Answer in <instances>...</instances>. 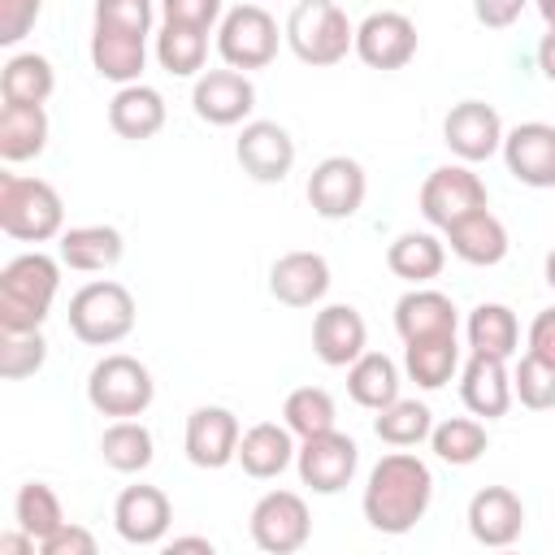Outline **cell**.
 <instances>
[{
	"label": "cell",
	"mask_w": 555,
	"mask_h": 555,
	"mask_svg": "<svg viewBox=\"0 0 555 555\" xmlns=\"http://www.w3.org/2000/svg\"><path fill=\"white\" fill-rule=\"evenodd\" d=\"M429 503H434V473L408 447H395L390 455H382L369 468V481L360 494V512H364L369 529L399 538L425 520Z\"/></svg>",
	"instance_id": "cell-1"
},
{
	"label": "cell",
	"mask_w": 555,
	"mask_h": 555,
	"mask_svg": "<svg viewBox=\"0 0 555 555\" xmlns=\"http://www.w3.org/2000/svg\"><path fill=\"white\" fill-rule=\"evenodd\" d=\"M61 264L43 251H22L0 269V330H39L56 304Z\"/></svg>",
	"instance_id": "cell-2"
},
{
	"label": "cell",
	"mask_w": 555,
	"mask_h": 555,
	"mask_svg": "<svg viewBox=\"0 0 555 555\" xmlns=\"http://www.w3.org/2000/svg\"><path fill=\"white\" fill-rule=\"evenodd\" d=\"M0 230L17 243H48L65 234V204L52 182L0 173Z\"/></svg>",
	"instance_id": "cell-3"
},
{
	"label": "cell",
	"mask_w": 555,
	"mask_h": 555,
	"mask_svg": "<svg viewBox=\"0 0 555 555\" xmlns=\"http://www.w3.org/2000/svg\"><path fill=\"white\" fill-rule=\"evenodd\" d=\"M286 43L304 65H338L356 52V22L338 9V0H299L286 17Z\"/></svg>",
	"instance_id": "cell-4"
},
{
	"label": "cell",
	"mask_w": 555,
	"mask_h": 555,
	"mask_svg": "<svg viewBox=\"0 0 555 555\" xmlns=\"http://www.w3.org/2000/svg\"><path fill=\"white\" fill-rule=\"evenodd\" d=\"M134 321H139L134 295L121 282H113V278L87 282L69 299V330L87 347H113V343H121L134 330Z\"/></svg>",
	"instance_id": "cell-5"
},
{
	"label": "cell",
	"mask_w": 555,
	"mask_h": 555,
	"mask_svg": "<svg viewBox=\"0 0 555 555\" xmlns=\"http://www.w3.org/2000/svg\"><path fill=\"white\" fill-rule=\"evenodd\" d=\"M152 399H156V382H152L147 364L126 356V351H113V356L95 360L91 373H87V403L100 416H113V421L143 416L152 408Z\"/></svg>",
	"instance_id": "cell-6"
},
{
	"label": "cell",
	"mask_w": 555,
	"mask_h": 555,
	"mask_svg": "<svg viewBox=\"0 0 555 555\" xmlns=\"http://www.w3.org/2000/svg\"><path fill=\"white\" fill-rule=\"evenodd\" d=\"M286 30H278L273 13L264 4H234L217 22V52L230 69H264L278 56V43Z\"/></svg>",
	"instance_id": "cell-7"
},
{
	"label": "cell",
	"mask_w": 555,
	"mask_h": 555,
	"mask_svg": "<svg viewBox=\"0 0 555 555\" xmlns=\"http://www.w3.org/2000/svg\"><path fill=\"white\" fill-rule=\"evenodd\" d=\"M247 529H251V542L264 555H295L312 538V512H308L304 494L269 490V494L256 499V507L247 516Z\"/></svg>",
	"instance_id": "cell-8"
},
{
	"label": "cell",
	"mask_w": 555,
	"mask_h": 555,
	"mask_svg": "<svg viewBox=\"0 0 555 555\" xmlns=\"http://www.w3.org/2000/svg\"><path fill=\"white\" fill-rule=\"evenodd\" d=\"M477 208H490V195H486L481 173H473L464 160L460 165H438L421 182V217L438 230H447L451 221H460Z\"/></svg>",
	"instance_id": "cell-9"
},
{
	"label": "cell",
	"mask_w": 555,
	"mask_h": 555,
	"mask_svg": "<svg viewBox=\"0 0 555 555\" xmlns=\"http://www.w3.org/2000/svg\"><path fill=\"white\" fill-rule=\"evenodd\" d=\"M295 468H299V481L312 494H338V490L351 486V477L360 468V447H356V438H347L338 429H325V434L299 438Z\"/></svg>",
	"instance_id": "cell-10"
},
{
	"label": "cell",
	"mask_w": 555,
	"mask_h": 555,
	"mask_svg": "<svg viewBox=\"0 0 555 555\" xmlns=\"http://www.w3.org/2000/svg\"><path fill=\"white\" fill-rule=\"evenodd\" d=\"M369 195V173L356 156H325L308 173V204L325 221H347L364 208Z\"/></svg>",
	"instance_id": "cell-11"
},
{
	"label": "cell",
	"mask_w": 555,
	"mask_h": 555,
	"mask_svg": "<svg viewBox=\"0 0 555 555\" xmlns=\"http://www.w3.org/2000/svg\"><path fill=\"white\" fill-rule=\"evenodd\" d=\"M421 48L416 22L399 9H377L356 26V56L369 69H403Z\"/></svg>",
	"instance_id": "cell-12"
},
{
	"label": "cell",
	"mask_w": 555,
	"mask_h": 555,
	"mask_svg": "<svg viewBox=\"0 0 555 555\" xmlns=\"http://www.w3.org/2000/svg\"><path fill=\"white\" fill-rule=\"evenodd\" d=\"M191 108L208 126H238L256 108V82L243 69H204L191 87Z\"/></svg>",
	"instance_id": "cell-13"
},
{
	"label": "cell",
	"mask_w": 555,
	"mask_h": 555,
	"mask_svg": "<svg viewBox=\"0 0 555 555\" xmlns=\"http://www.w3.org/2000/svg\"><path fill=\"white\" fill-rule=\"evenodd\" d=\"M503 117L494 113V104L486 100H460L447 117H442V143L451 147V156H460L464 165L490 160L503 147Z\"/></svg>",
	"instance_id": "cell-14"
},
{
	"label": "cell",
	"mask_w": 555,
	"mask_h": 555,
	"mask_svg": "<svg viewBox=\"0 0 555 555\" xmlns=\"http://www.w3.org/2000/svg\"><path fill=\"white\" fill-rule=\"evenodd\" d=\"M173 525V503L160 486H126L113 503V529L130 546H160Z\"/></svg>",
	"instance_id": "cell-15"
},
{
	"label": "cell",
	"mask_w": 555,
	"mask_h": 555,
	"mask_svg": "<svg viewBox=\"0 0 555 555\" xmlns=\"http://www.w3.org/2000/svg\"><path fill=\"white\" fill-rule=\"evenodd\" d=\"M503 165L520 186L546 191L555 186V126L551 121H520L503 134Z\"/></svg>",
	"instance_id": "cell-16"
},
{
	"label": "cell",
	"mask_w": 555,
	"mask_h": 555,
	"mask_svg": "<svg viewBox=\"0 0 555 555\" xmlns=\"http://www.w3.org/2000/svg\"><path fill=\"white\" fill-rule=\"evenodd\" d=\"M234 156L251 182H282L295 169V139L278 121H243Z\"/></svg>",
	"instance_id": "cell-17"
},
{
	"label": "cell",
	"mask_w": 555,
	"mask_h": 555,
	"mask_svg": "<svg viewBox=\"0 0 555 555\" xmlns=\"http://www.w3.org/2000/svg\"><path fill=\"white\" fill-rule=\"evenodd\" d=\"M238 438H243L238 416L221 403H204L186 416L182 447L195 468H225L230 460H238Z\"/></svg>",
	"instance_id": "cell-18"
},
{
	"label": "cell",
	"mask_w": 555,
	"mask_h": 555,
	"mask_svg": "<svg viewBox=\"0 0 555 555\" xmlns=\"http://www.w3.org/2000/svg\"><path fill=\"white\" fill-rule=\"evenodd\" d=\"M330 260L321 251H286L269 269V295L286 308H312L330 291Z\"/></svg>",
	"instance_id": "cell-19"
},
{
	"label": "cell",
	"mask_w": 555,
	"mask_h": 555,
	"mask_svg": "<svg viewBox=\"0 0 555 555\" xmlns=\"http://www.w3.org/2000/svg\"><path fill=\"white\" fill-rule=\"evenodd\" d=\"M468 533L481 546H512L525 533V503L507 486H481L468 499Z\"/></svg>",
	"instance_id": "cell-20"
},
{
	"label": "cell",
	"mask_w": 555,
	"mask_h": 555,
	"mask_svg": "<svg viewBox=\"0 0 555 555\" xmlns=\"http://www.w3.org/2000/svg\"><path fill=\"white\" fill-rule=\"evenodd\" d=\"M395 330H399L403 343L455 338V330H460V308H455L451 295H442V291L412 286V291L399 295V304H395Z\"/></svg>",
	"instance_id": "cell-21"
},
{
	"label": "cell",
	"mask_w": 555,
	"mask_h": 555,
	"mask_svg": "<svg viewBox=\"0 0 555 555\" xmlns=\"http://www.w3.org/2000/svg\"><path fill=\"white\" fill-rule=\"evenodd\" d=\"M369 347V325L351 304H325L312 321V351L330 369H347Z\"/></svg>",
	"instance_id": "cell-22"
},
{
	"label": "cell",
	"mask_w": 555,
	"mask_h": 555,
	"mask_svg": "<svg viewBox=\"0 0 555 555\" xmlns=\"http://www.w3.org/2000/svg\"><path fill=\"white\" fill-rule=\"evenodd\" d=\"M460 399H464V408H468L473 416H486V421L507 416V408H512V399H516L507 360L473 351L468 364H464V373H460Z\"/></svg>",
	"instance_id": "cell-23"
},
{
	"label": "cell",
	"mask_w": 555,
	"mask_h": 555,
	"mask_svg": "<svg viewBox=\"0 0 555 555\" xmlns=\"http://www.w3.org/2000/svg\"><path fill=\"white\" fill-rule=\"evenodd\" d=\"M442 234H447L451 256H460L464 264H477V269L499 264V260L507 256V247H512V243H507V225H503L490 208H477V212L451 221Z\"/></svg>",
	"instance_id": "cell-24"
},
{
	"label": "cell",
	"mask_w": 555,
	"mask_h": 555,
	"mask_svg": "<svg viewBox=\"0 0 555 555\" xmlns=\"http://www.w3.org/2000/svg\"><path fill=\"white\" fill-rule=\"evenodd\" d=\"M295 451H299L295 447V434L286 425H278V421H260V425L243 429V438H238V464L256 481L282 477L295 464Z\"/></svg>",
	"instance_id": "cell-25"
},
{
	"label": "cell",
	"mask_w": 555,
	"mask_h": 555,
	"mask_svg": "<svg viewBox=\"0 0 555 555\" xmlns=\"http://www.w3.org/2000/svg\"><path fill=\"white\" fill-rule=\"evenodd\" d=\"M108 126L117 139H130V143H143L152 134H160L165 126V95L147 82H130V87H117V95L108 100Z\"/></svg>",
	"instance_id": "cell-26"
},
{
	"label": "cell",
	"mask_w": 555,
	"mask_h": 555,
	"mask_svg": "<svg viewBox=\"0 0 555 555\" xmlns=\"http://www.w3.org/2000/svg\"><path fill=\"white\" fill-rule=\"evenodd\" d=\"M91 65L100 78L130 87L139 82L143 65H147V39L130 35V30H113V26H95L91 30Z\"/></svg>",
	"instance_id": "cell-27"
},
{
	"label": "cell",
	"mask_w": 555,
	"mask_h": 555,
	"mask_svg": "<svg viewBox=\"0 0 555 555\" xmlns=\"http://www.w3.org/2000/svg\"><path fill=\"white\" fill-rule=\"evenodd\" d=\"M126 256V238L113 225H74L61 234V264L78 273H108Z\"/></svg>",
	"instance_id": "cell-28"
},
{
	"label": "cell",
	"mask_w": 555,
	"mask_h": 555,
	"mask_svg": "<svg viewBox=\"0 0 555 555\" xmlns=\"http://www.w3.org/2000/svg\"><path fill=\"white\" fill-rule=\"evenodd\" d=\"M386 264H390L395 278H403V282H412V286H425V282H434V278L442 273V264H447V243H442L438 234H429V230H403V234L386 247Z\"/></svg>",
	"instance_id": "cell-29"
},
{
	"label": "cell",
	"mask_w": 555,
	"mask_h": 555,
	"mask_svg": "<svg viewBox=\"0 0 555 555\" xmlns=\"http://www.w3.org/2000/svg\"><path fill=\"white\" fill-rule=\"evenodd\" d=\"M48 147L43 104H0V160H35Z\"/></svg>",
	"instance_id": "cell-30"
},
{
	"label": "cell",
	"mask_w": 555,
	"mask_h": 555,
	"mask_svg": "<svg viewBox=\"0 0 555 555\" xmlns=\"http://www.w3.org/2000/svg\"><path fill=\"white\" fill-rule=\"evenodd\" d=\"M347 395L351 403L382 412L386 403L399 399V364L386 351H364L360 360L347 364Z\"/></svg>",
	"instance_id": "cell-31"
},
{
	"label": "cell",
	"mask_w": 555,
	"mask_h": 555,
	"mask_svg": "<svg viewBox=\"0 0 555 555\" xmlns=\"http://www.w3.org/2000/svg\"><path fill=\"white\" fill-rule=\"evenodd\" d=\"M56 91V69L39 52H17L0 69V100L4 104H48Z\"/></svg>",
	"instance_id": "cell-32"
},
{
	"label": "cell",
	"mask_w": 555,
	"mask_h": 555,
	"mask_svg": "<svg viewBox=\"0 0 555 555\" xmlns=\"http://www.w3.org/2000/svg\"><path fill=\"white\" fill-rule=\"evenodd\" d=\"M464 334H468L473 351L499 356V360H512L516 347H520V321L507 304H477L464 321Z\"/></svg>",
	"instance_id": "cell-33"
},
{
	"label": "cell",
	"mask_w": 555,
	"mask_h": 555,
	"mask_svg": "<svg viewBox=\"0 0 555 555\" xmlns=\"http://www.w3.org/2000/svg\"><path fill=\"white\" fill-rule=\"evenodd\" d=\"M100 460L113 468V473H143L152 460H156V442H152V429L134 416L126 421H113L104 434H100Z\"/></svg>",
	"instance_id": "cell-34"
},
{
	"label": "cell",
	"mask_w": 555,
	"mask_h": 555,
	"mask_svg": "<svg viewBox=\"0 0 555 555\" xmlns=\"http://www.w3.org/2000/svg\"><path fill=\"white\" fill-rule=\"evenodd\" d=\"M429 447H434V455H438L442 464L468 468V464H477V460L486 455L490 434H486V425H481L477 416H447V421H438V425L429 429Z\"/></svg>",
	"instance_id": "cell-35"
},
{
	"label": "cell",
	"mask_w": 555,
	"mask_h": 555,
	"mask_svg": "<svg viewBox=\"0 0 555 555\" xmlns=\"http://www.w3.org/2000/svg\"><path fill=\"white\" fill-rule=\"evenodd\" d=\"M460 369V343L455 338H425V343H403V373L421 390H442Z\"/></svg>",
	"instance_id": "cell-36"
},
{
	"label": "cell",
	"mask_w": 555,
	"mask_h": 555,
	"mask_svg": "<svg viewBox=\"0 0 555 555\" xmlns=\"http://www.w3.org/2000/svg\"><path fill=\"white\" fill-rule=\"evenodd\" d=\"M156 61H160V69L173 74V78H191V74H199L204 61H208V30L165 22L160 35H156Z\"/></svg>",
	"instance_id": "cell-37"
},
{
	"label": "cell",
	"mask_w": 555,
	"mask_h": 555,
	"mask_svg": "<svg viewBox=\"0 0 555 555\" xmlns=\"http://www.w3.org/2000/svg\"><path fill=\"white\" fill-rule=\"evenodd\" d=\"M429 429H434V412L421 399H395L373 416V434L386 447H416L429 438Z\"/></svg>",
	"instance_id": "cell-38"
},
{
	"label": "cell",
	"mask_w": 555,
	"mask_h": 555,
	"mask_svg": "<svg viewBox=\"0 0 555 555\" xmlns=\"http://www.w3.org/2000/svg\"><path fill=\"white\" fill-rule=\"evenodd\" d=\"M334 395L325 386H295L282 403V425L295 434V438H312V434H325L334 429Z\"/></svg>",
	"instance_id": "cell-39"
},
{
	"label": "cell",
	"mask_w": 555,
	"mask_h": 555,
	"mask_svg": "<svg viewBox=\"0 0 555 555\" xmlns=\"http://www.w3.org/2000/svg\"><path fill=\"white\" fill-rule=\"evenodd\" d=\"M13 520L17 529H26L35 542H43L48 533H56L65 525V512H61V499L48 481H26L17 486V499H13Z\"/></svg>",
	"instance_id": "cell-40"
},
{
	"label": "cell",
	"mask_w": 555,
	"mask_h": 555,
	"mask_svg": "<svg viewBox=\"0 0 555 555\" xmlns=\"http://www.w3.org/2000/svg\"><path fill=\"white\" fill-rule=\"evenodd\" d=\"M48 360V338L39 330H0V377H35Z\"/></svg>",
	"instance_id": "cell-41"
},
{
	"label": "cell",
	"mask_w": 555,
	"mask_h": 555,
	"mask_svg": "<svg viewBox=\"0 0 555 555\" xmlns=\"http://www.w3.org/2000/svg\"><path fill=\"white\" fill-rule=\"evenodd\" d=\"M512 390H516L520 408H529V412L555 408V360H546L538 351H525L516 373H512Z\"/></svg>",
	"instance_id": "cell-42"
},
{
	"label": "cell",
	"mask_w": 555,
	"mask_h": 555,
	"mask_svg": "<svg viewBox=\"0 0 555 555\" xmlns=\"http://www.w3.org/2000/svg\"><path fill=\"white\" fill-rule=\"evenodd\" d=\"M95 26L130 30V35H152V0H95Z\"/></svg>",
	"instance_id": "cell-43"
},
{
	"label": "cell",
	"mask_w": 555,
	"mask_h": 555,
	"mask_svg": "<svg viewBox=\"0 0 555 555\" xmlns=\"http://www.w3.org/2000/svg\"><path fill=\"white\" fill-rule=\"evenodd\" d=\"M43 13V0H0V43H22Z\"/></svg>",
	"instance_id": "cell-44"
},
{
	"label": "cell",
	"mask_w": 555,
	"mask_h": 555,
	"mask_svg": "<svg viewBox=\"0 0 555 555\" xmlns=\"http://www.w3.org/2000/svg\"><path fill=\"white\" fill-rule=\"evenodd\" d=\"M221 0H160V17L165 22H178V26H199V30H212L221 22Z\"/></svg>",
	"instance_id": "cell-45"
},
{
	"label": "cell",
	"mask_w": 555,
	"mask_h": 555,
	"mask_svg": "<svg viewBox=\"0 0 555 555\" xmlns=\"http://www.w3.org/2000/svg\"><path fill=\"white\" fill-rule=\"evenodd\" d=\"M39 551H43V555H95V538H91V529L65 520L56 533H48V538L39 542Z\"/></svg>",
	"instance_id": "cell-46"
},
{
	"label": "cell",
	"mask_w": 555,
	"mask_h": 555,
	"mask_svg": "<svg viewBox=\"0 0 555 555\" xmlns=\"http://www.w3.org/2000/svg\"><path fill=\"white\" fill-rule=\"evenodd\" d=\"M529 0H473V13L486 30H507L520 13H525Z\"/></svg>",
	"instance_id": "cell-47"
},
{
	"label": "cell",
	"mask_w": 555,
	"mask_h": 555,
	"mask_svg": "<svg viewBox=\"0 0 555 555\" xmlns=\"http://www.w3.org/2000/svg\"><path fill=\"white\" fill-rule=\"evenodd\" d=\"M529 351L555 360V308H542L533 317V325H529Z\"/></svg>",
	"instance_id": "cell-48"
},
{
	"label": "cell",
	"mask_w": 555,
	"mask_h": 555,
	"mask_svg": "<svg viewBox=\"0 0 555 555\" xmlns=\"http://www.w3.org/2000/svg\"><path fill=\"white\" fill-rule=\"evenodd\" d=\"M35 538L26 533V529H17V533H0V555H35Z\"/></svg>",
	"instance_id": "cell-49"
},
{
	"label": "cell",
	"mask_w": 555,
	"mask_h": 555,
	"mask_svg": "<svg viewBox=\"0 0 555 555\" xmlns=\"http://www.w3.org/2000/svg\"><path fill=\"white\" fill-rule=\"evenodd\" d=\"M538 69H542V78L555 82V26H546V35L538 39Z\"/></svg>",
	"instance_id": "cell-50"
},
{
	"label": "cell",
	"mask_w": 555,
	"mask_h": 555,
	"mask_svg": "<svg viewBox=\"0 0 555 555\" xmlns=\"http://www.w3.org/2000/svg\"><path fill=\"white\" fill-rule=\"evenodd\" d=\"M173 551H199V555H212L217 546H212L208 538H173V542H169V555H173Z\"/></svg>",
	"instance_id": "cell-51"
},
{
	"label": "cell",
	"mask_w": 555,
	"mask_h": 555,
	"mask_svg": "<svg viewBox=\"0 0 555 555\" xmlns=\"http://www.w3.org/2000/svg\"><path fill=\"white\" fill-rule=\"evenodd\" d=\"M533 4H538L542 22H546V26H555V0H533Z\"/></svg>",
	"instance_id": "cell-52"
},
{
	"label": "cell",
	"mask_w": 555,
	"mask_h": 555,
	"mask_svg": "<svg viewBox=\"0 0 555 555\" xmlns=\"http://www.w3.org/2000/svg\"><path fill=\"white\" fill-rule=\"evenodd\" d=\"M542 273H546V286L555 291V247L546 251V264H542Z\"/></svg>",
	"instance_id": "cell-53"
}]
</instances>
